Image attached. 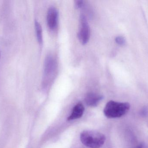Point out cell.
<instances>
[{"instance_id": "277c9868", "label": "cell", "mask_w": 148, "mask_h": 148, "mask_svg": "<svg viewBox=\"0 0 148 148\" xmlns=\"http://www.w3.org/2000/svg\"><path fill=\"white\" fill-rule=\"evenodd\" d=\"M59 12L56 8L51 7L49 8L47 13V21L48 26L50 30L56 29L58 23Z\"/></svg>"}, {"instance_id": "52a82bcc", "label": "cell", "mask_w": 148, "mask_h": 148, "mask_svg": "<svg viewBox=\"0 0 148 148\" xmlns=\"http://www.w3.org/2000/svg\"><path fill=\"white\" fill-rule=\"evenodd\" d=\"M35 27L36 32L37 41H38L39 44L41 45L42 44V41H43L42 28L40 24L36 21L35 22Z\"/></svg>"}, {"instance_id": "8fae6325", "label": "cell", "mask_w": 148, "mask_h": 148, "mask_svg": "<svg viewBox=\"0 0 148 148\" xmlns=\"http://www.w3.org/2000/svg\"><path fill=\"white\" fill-rule=\"evenodd\" d=\"M147 114V110L146 109H144L142 111V114L143 115H146V114Z\"/></svg>"}, {"instance_id": "7c38bea8", "label": "cell", "mask_w": 148, "mask_h": 148, "mask_svg": "<svg viewBox=\"0 0 148 148\" xmlns=\"http://www.w3.org/2000/svg\"><path fill=\"white\" fill-rule=\"evenodd\" d=\"M0 57H1V51H0Z\"/></svg>"}, {"instance_id": "3957f363", "label": "cell", "mask_w": 148, "mask_h": 148, "mask_svg": "<svg viewBox=\"0 0 148 148\" xmlns=\"http://www.w3.org/2000/svg\"><path fill=\"white\" fill-rule=\"evenodd\" d=\"M77 36L79 41L83 44L88 42L90 36V28L87 18L83 14L80 16V27Z\"/></svg>"}, {"instance_id": "8992f818", "label": "cell", "mask_w": 148, "mask_h": 148, "mask_svg": "<svg viewBox=\"0 0 148 148\" xmlns=\"http://www.w3.org/2000/svg\"><path fill=\"white\" fill-rule=\"evenodd\" d=\"M84 108L81 103L76 104L73 109L72 114L68 118V120H76L82 117L84 112Z\"/></svg>"}, {"instance_id": "7a4b0ae2", "label": "cell", "mask_w": 148, "mask_h": 148, "mask_svg": "<svg viewBox=\"0 0 148 148\" xmlns=\"http://www.w3.org/2000/svg\"><path fill=\"white\" fill-rule=\"evenodd\" d=\"M130 104L128 103L110 101L104 108V115L109 118H119L126 114L130 110Z\"/></svg>"}, {"instance_id": "9c48e42d", "label": "cell", "mask_w": 148, "mask_h": 148, "mask_svg": "<svg viewBox=\"0 0 148 148\" xmlns=\"http://www.w3.org/2000/svg\"><path fill=\"white\" fill-rule=\"evenodd\" d=\"M84 1H77L75 2V6L77 8H81L84 6Z\"/></svg>"}, {"instance_id": "30bf717a", "label": "cell", "mask_w": 148, "mask_h": 148, "mask_svg": "<svg viewBox=\"0 0 148 148\" xmlns=\"http://www.w3.org/2000/svg\"><path fill=\"white\" fill-rule=\"evenodd\" d=\"M137 148H148V145L145 143H141L138 146Z\"/></svg>"}, {"instance_id": "ba28073f", "label": "cell", "mask_w": 148, "mask_h": 148, "mask_svg": "<svg viewBox=\"0 0 148 148\" xmlns=\"http://www.w3.org/2000/svg\"><path fill=\"white\" fill-rule=\"evenodd\" d=\"M115 41L117 44L120 45H123L125 44L126 41L124 37L122 36H117L116 37Z\"/></svg>"}, {"instance_id": "6da1fadb", "label": "cell", "mask_w": 148, "mask_h": 148, "mask_svg": "<svg viewBox=\"0 0 148 148\" xmlns=\"http://www.w3.org/2000/svg\"><path fill=\"white\" fill-rule=\"evenodd\" d=\"M80 139L82 143L90 148H100L105 141V136L97 131H84L81 134Z\"/></svg>"}, {"instance_id": "5b68a950", "label": "cell", "mask_w": 148, "mask_h": 148, "mask_svg": "<svg viewBox=\"0 0 148 148\" xmlns=\"http://www.w3.org/2000/svg\"><path fill=\"white\" fill-rule=\"evenodd\" d=\"M103 98L102 96L101 95L95 93H89L85 97V101L88 106L95 107L98 105Z\"/></svg>"}]
</instances>
